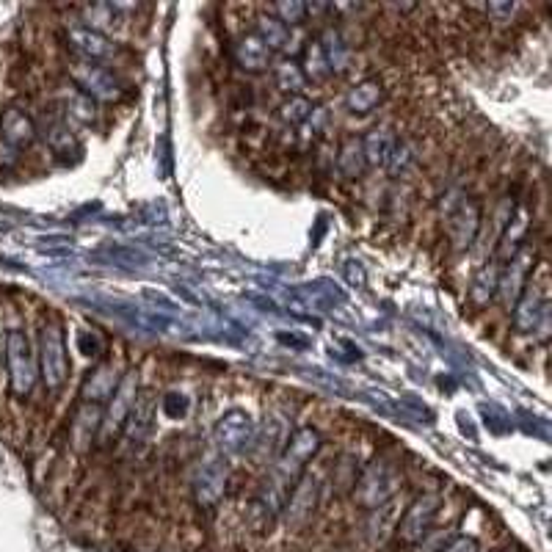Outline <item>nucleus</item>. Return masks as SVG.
Returning a JSON list of instances; mask_svg holds the SVG:
<instances>
[{"instance_id": "72a5a7b5", "label": "nucleus", "mask_w": 552, "mask_h": 552, "mask_svg": "<svg viewBox=\"0 0 552 552\" xmlns=\"http://www.w3.org/2000/svg\"><path fill=\"white\" fill-rule=\"evenodd\" d=\"M442 552H481V544L472 536H453V539L442 547Z\"/></svg>"}, {"instance_id": "2f4dec72", "label": "nucleus", "mask_w": 552, "mask_h": 552, "mask_svg": "<svg viewBox=\"0 0 552 552\" xmlns=\"http://www.w3.org/2000/svg\"><path fill=\"white\" fill-rule=\"evenodd\" d=\"M412 161H414L412 147H409L406 141H395V147H392V152L387 155L384 166H387L392 174H401V172H406V166H409Z\"/></svg>"}, {"instance_id": "cd10ccee", "label": "nucleus", "mask_w": 552, "mask_h": 552, "mask_svg": "<svg viewBox=\"0 0 552 552\" xmlns=\"http://www.w3.org/2000/svg\"><path fill=\"white\" fill-rule=\"evenodd\" d=\"M301 75H304V81L310 78V81H326L329 75H332V69L326 64V56H323V47L318 39H310L304 50H301Z\"/></svg>"}, {"instance_id": "e433bc0d", "label": "nucleus", "mask_w": 552, "mask_h": 552, "mask_svg": "<svg viewBox=\"0 0 552 552\" xmlns=\"http://www.w3.org/2000/svg\"><path fill=\"white\" fill-rule=\"evenodd\" d=\"M0 345H3V343H0Z\"/></svg>"}, {"instance_id": "7ed1b4c3", "label": "nucleus", "mask_w": 552, "mask_h": 552, "mask_svg": "<svg viewBox=\"0 0 552 552\" xmlns=\"http://www.w3.org/2000/svg\"><path fill=\"white\" fill-rule=\"evenodd\" d=\"M39 368H42V381H45L47 392H58L67 384V343H64L61 321L53 315L39 329Z\"/></svg>"}, {"instance_id": "f257e3e1", "label": "nucleus", "mask_w": 552, "mask_h": 552, "mask_svg": "<svg viewBox=\"0 0 552 552\" xmlns=\"http://www.w3.org/2000/svg\"><path fill=\"white\" fill-rule=\"evenodd\" d=\"M401 481V470L392 461H370L368 467L357 475V481H354V500L365 511H373V508L384 506L392 497H398Z\"/></svg>"}, {"instance_id": "423d86ee", "label": "nucleus", "mask_w": 552, "mask_h": 552, "mask_svg": "<svg viewBox=\"0 0 552 552\" xmlns=\"http://www.w3.org/2000/svg\"><path fill=\"white\" fill-rule=\"evenodd\" d=\"M69 78H72V86L94 103H116L122 97V83L103 64H89V61L75 58L69 64Z\"/></svg>"}, {"instance_id": "7c9ffc66", "label": "nucleus", "mask_w": 552, "mask_h": 552, "mask_svg": "<svg viewBox=\"0 0 552 552\" xmlns=\"http://www.w3.org/2000/svg\"><path fill=\"white\" fill-rule=\"evenodd\" d=\"M271 14L282 25H288L290 31L307 20V3H299V0H282V3H274L271 6Z\"/></svg>"}, {"instance_id": "bb28decb", "label": "nucleus", "mask_w": 552, "mask_h": 552, "mask_svg": "<svg viewBox=\"0 0 552 552\" xmlns=\"http://www.w3.org/2000/svg\"><path fill=\"white\" fill-rule=\"evenodd\" d=\"M337 169H340V174H343L345 180H357V177H362V172L368 169L365 150H362V138H348L343 147H340Z\"/></svg>"}, {"instance_id": "20e7f679", "label": "nucleus", "mask_w": 552, "mask_h": 552, "mask_svg": "<svg viewBox=\"0 0 552 552\" xmlns=\"http://www.w3.org/2000/svg\"><path fill=\"white\" fill-rule=\"evenodd\" d=\"M6 370H9V387L17 398H28L36 387L39 365H36L34 348L23 329H12L6 334Z\"/></svg>"}, {"instance_id": "c85d7f7f", "label": "nucleus", "mask_w": 552, "mask_h": 552, "mask_svg": "<svg viewBox=\"0 0 552 552\" xmlns=\"http://www.w3.org/2000/svg\"><path fill=\"white\" fill-rule=\"evenodd\" d=\"M312 114V103L301 94H290L285 103L279 105V122L288 127H301Z\"/></svg>"}, {"instance_id": "b1692460", "label": "nucleus", "mask_w": 552, "mask_h": 552, "mask_svg": "<svg viewBox=\"0 0 552 552\" xmlns=\"http://www.w3.org/2000/svg\"><path fill=\"white\" fill-rule=\"evenodd\" d=\"M395 133H392L390 125H376L370 130L368 136L362 138V150H365V161L368 166H384L387 161V155L395 147Z\"/></svg>"}, {"instance_id": "4468645a", "label": "nucleus", "mask_w": 552, "mask_h": 552, "mask_svg": "<svg viewBox=\"0 0 552 552\" xmlns=\"http://www.w3.org/2000/svg\"><path fill=\"white\" fill-rule=\"evenodd\" d=\"M36 122L25 114L23 108L9 105L3 114H0V141L12 150H25L36 141Z\"/></svg>"}, {"instance_id": "c9c22d12", "label": "nucleus", "mask_w": 552, "mask_h": 552, "mask_svg": "<svg viewBox=\"0 0 552 552\" xmlns=\"http://www.w3.org/2000/svg\"><path fill=\"white\" fill-rule=\"evenodd\" d=\"M500 552H508V550H500Z\"/></svg>"}, {"instance_id": "9d476101", "label": "nucleus", "mask_w": 552, "mask_h": 552, "mask_svg": "<svg viewBox=\"0 0 552 552\" xmlns=\"http://www.w3.org/2000/svg\"><path fill=\"white\" fill-rule=\"evenodd\" d=\"M138 373L136 370H127L122 381H119V387L114 390V395L108 398V409L103 412V423H100V442L103 445H111L119 434H122V428H125L127 417H130V409H133V403L138 398Z\"/></svg>"}, {"instance_id": "1a4fd4ad", "label": "nucleus", "mask_w": 552, "mask_h": 552, "mask_svg": "<svg viewBox=\"0 0 552 552\" xmlns=\"http://www.w3.org/2000/svg\"><path fill=\"white\" fill-rule=\"evenodd\" d=\"M439 506H442L439 495L414 497L412 503L403 508L401 519H398L395 539L401 541V544H406V547L420 544V541L431 533V528H434V522H437L439 517Z\"/></svg>"}, {"instance_id": "4be33fe9", "label": "nucleus", "mask_w": 552, "mask_h": 552, "mask_svg": "<svg viewBox=\"0 0 552 552\" xmlns=\"http://www.w3.org/2000/svg\"><path fill=\"white\" fill-rule=\"evenodd\" d=\"M58 114L64 116L67 122H78V125H92L97 119V103L89 100L86 94L78 92L75 86H67L61 92V111Z\"/></svg>"}, {"instance_id": "f3484780", "label": "nucleus", "mask_w": 552, "mask_h": 552, "mask_svg": "<svg viewBox=\"0 0 552 552\" xmlns=\"http://www.w3.org/2000/svg\"><path fill=\"white\" fill-rule=\"evenodd\" d=\"M232 58L243 72H265L268 67H274V53L268 50L260 36L249 31V34L238 36V42L232 45Z\"/></svg>"}, {"instance_id": "f704fd0d", "label": "nucleus", "mask_w": 552, "mask_h": 552, "mask_svg": "<svg viewBox=\"0 0 552 552\" xmlns=\"http://www.w3.org/2000/svg\"><path fill=\"white\" fill-rule=\"evenodd\" d=\"M188 409V398L185 395H177V392H169L166 398H163V412L169 414V417H180Z\"/></svg>"}, {"instance_id": "39448f33", "label": "nucleus", "mask_w": 552, "mask_h": 552, "mask_svg": "<svg viewBox=\"0 0 552 552\" xmlns=\"http://www.w3.org/2000/svg\"><path fill=\"white\" fill-rule=\"evenodd\" d=\"M213 442L219 448L221 456H243L254 450L257 442V426H254L252 414L243 409H230L221 414V420L213 428Z\"/></svg>"}, {"instance_id": "6e6552de", "label": "nucleus", "mask_w": 552, "mask_h": 552, "mask_svg": "<svg viewBox=\"0 0 552 552\" xmlns=\"http://www.w3.org/2000/svg\"><path fill=\"white\" fill-rule=\"evenodd\" d=\"M514 326L522 334H550V296L547 285L528 282L522 296L514 304Z\"/></svg>"}, {"instance_id": "412c9836", "label": "nucleus", "mask_w": 552, "mask_h": 552, "mask_svg": "<svg viewBox=\"0 0 552 552\" xmlns=\"http://www.w3.org/2000/svg\"><path fill=\"white\" fill-rule=\"evenodd\" d=\"M403 503L398 497L387 500L384 506L373 508L368 517V539L370 544H384V541L395 536V528H398V519L403 514Z\"/></svg>"}, {"instance_id": "9b49d317", "label": "nucleus", "mask_w": 552, "mask_h": 552, "mask_svg": "<svg viewBox=\"0 0 552 552\" xmlns=\"http://www.w3.org/2000/svg\"><path fill=\"white\" fill-rule=\"evenodd\" d=\"M227 486H230V467L227 461L213 456L205 459L194 472V483H191V492H194V503L199 508H216L227 495Z\"/></svg>"}, {"instance_id": "ddd939ff", "label": "nucleus", "mask_w": 552, "mask_h": 552, "mask_svg": "<svg viewBox=\"0 0 552 552\" xmlns=\"http://www.w3.org/2000/svg\"><path fill=\"white\" fill-rule=\"evenodd\" d=\"M67 45L78 61H89V64H100V61L116 53L114 42L103 31H94V28H86V25L67 28Z\"/></svg>"}, {"instance_id": "c756f323", "label": "nucleus", "mask_w": 552, "mask_h": 552, "mask_svg": "<svg viewBox=\"0 0 552 552\" xmlns=\"http://www.w3.org/2000/svg\"><path fill=\"white\" fill-rule=\"evenodd\" d=\"M274 81H276V86L282 89V92L299 94V89L304 86V75H301V69L296 61L282 58V61H279V64L274 67Z\"/></svg>"}, {"instance_id": "473e14b6", "label": "nucleus", "mask_w": 552, "mask_h": 552, "mask_svg": "<svg viewBox=\"0 0 552 552\" xmlns=\"http://www.w3.org/2000/svg\"><path fill=\"white\" fill-rule=\"evenodd\" d=\"M517 12V3H489V6H486V14H489L497 25H508L514 20V14Z\"/></svg>"}, {"instance_id": "393cba45", "label": "nucleus", "mask_w": 552, "mask_h": 552, "mask_svg": "<svg viewBox=\"0 0 552 552\" xmlns=\"http://www.w3.org/2000/svg\"><path fill=\"white\" fill-rule=\"evenodd\" d=\"M318 42H321L326 64H329V69H332L334 75L345 72L348 64H351V47H348V42L343 39V34L334 31V28H326V31L318 36Z\"/></svg>"}, {"instance_id": "f03ea898", "label": "nucleus", "mask_w": 552, "mask_h": 552, "mask_svg": "<svg viewBox=\"0 0 552 552\" xmlns=\"http://www.w3.org/2000/svg\"><path fill=\"white\" fill-rule=\"evenodd\" d=\"M442 216L448 221V238L456 252H467L481 232V207L464 191L442 196Z\"/></svg>"}, {"instance_id": "dca6fc26", "label": "nucleus", "mask_w": 552, "mask_h": 552, "mask_svg": "<svg viewBox=\"0 0 552 552\" xmlns=\"http://www.w3.org/2000/svg\"><path fill=\"white\" fill-rule=\"evenodd\" d=\"M119 365L116 362H100L89 370V376L83 379L81 398L83 403H94V406H103L108 403V398L114 395V390L119 387Z\"/></svg>"}, {"instance_id": "a211bd4d", "label": "nucleus", "mask_w": 552, "mask_h": 552, "mask_svg": "<svg viewBox=\"0 0 552 552\" xmlns=\"http://www.w3.org/2000/svg\"><path fill=\"white\" fill-rule=\"evenodd\" d=\"M100 423H103V409L94 403H83L81 409L75 412L72 423H69V439L75 450H89L94 445V439L100 437Z\"/></svg>"}, {"instance_id": "a878e982", "label": "nucleus", "mask_w": 552, "mask_h": 552, "mask_svg": "<svg viewBox=\"0 0 552 552\" xmlns=\"http://www.w3.org/2000/svg\"><path fill=\"white\" fill-rule=\"evenodd\" d=\"M497 279H500V263L497 260H489L483 263V268L475 274L470 285V299L478 304V307H486L489 301L497 296Z\"/></svg>"}, {"instance_id": "f8f14e48", "label": "nucleus", "mask_w": 552, "mask_h": 552, "mask_svg": "<svg viewBox=\"0 0 552 552\" xmlns=\"http://www.w3.org/2000/svg\"><path fill=\"white\" fill-rule=\"evenodd\" d=\"M533 263H536L533 249H530V246H522L514 257H508L506 263L500 265L497 299L503 301L506 307H514L519 296H522V290L528 285V276L533 274Z\"/></svg>"}, {"instance_id": "2eb2a0df", "label": "nucleus", "mask_w": 552, "mask_h": 552, "mask_svg": "<svg viewBox=\"0 0 552 552\" xmlns=\"http://www.w3.org/2000/svg\"><path fill=\"white\" fill-rule=\"evenodd\" d=\"M152 426H155V395L152 392H138L136 403L130 409V417H127L125 428H122L127 445L141 448L150 437Z\"/></svg>"}, {"instance_id": "0eeeda50", "label": "nucleus", "mask_w": 552, "mask_h": 552, "mask_svg": "<svg viewBox=\"0 0 552 552\" xmlns=\"http://www.w3.org/2000/svg\"><path fill=\"white\" fill-rule=\"evenodd\" d=\"M321 478L312 475V472H304L299 481L293 483V489L288 492V500L282 506V519L290 530L307 528L315 517V511L321 506Z\"/></svg>"}, {"instance_id": "6ab92c4d", "label": "nucleus", "mask_w": 552, "mask_h": 552, "mask_svg": "<svg viewBox=\"0 0 552 552\" xmlns=\"http://www.w3.org/2000/svg\"><path fill=\"white\" fill-rule=\"evenodd\" d=\"M36 136L45 138V144L56 155H69V152L78 150V141H75V133L64 116L58 111H50L47 116H42V122H36Z\"/></svg>"}, {"instance_id": "5701e85b", "label": "nucleus", "mask_w": 552, "mask_h": 552, "mask_svg": "<svg viewBox=\"0 0 552 552\" xmlns=\"http://www.w3.org/2000/svg\"><path fill=\"white\" fill-rule=\"evenodd\" d=\"M254 34L263 39L271 53H285V50H290V42H293V31H290L288 25L279 23L271 12H265L257 17V28H254Z\"/></svg>"}, {"instance_id": "aec40b11", "label": "nucleus", "mask_w": 552, "mask_h": 552, "mask_svg": "<svg viewBox=\"0 0 552 552\" xmlns=\"http://www.w3.org/2000/svg\"><path fill=\"white\" fill-rule=\"evenodd\" d=\"M381 100H384V83L379 78H365L345 92V111L354 116L373 114Z\"/></svg>"}]
</instances>
